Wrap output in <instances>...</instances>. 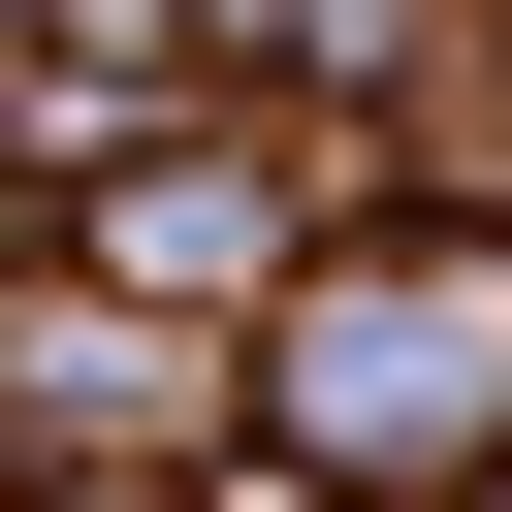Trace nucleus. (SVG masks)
<instances>
[{"label": "nucleus", "mask_w": 512, "mask_h": 512, "mask_svg": "<svg viewBox=\"0 0 512 512\" xmlns=\"http://www.w3.org/2000/svg\"><path fill=\"white\" fill-rule=\"evenodd\" d=\"M256 320H288V416H320V448H512V416H480V352H512V256H480V224L288 256Z\"/></svg>", "instance_id": "1"}, {"label": "nucleus", "mask_w": 512, "mask_h": 512, "mask_svg": "<svg viewBox=\"0 0 512 512\" xmlns=\"http://www.w3.org/2000/svg\"><path fill=\"white\" fill-rule=\"evenodd\" d=\"M64 192H96V288H288V256H320L256 128H96Z\"/></svg>", "instance_id": "2"}, {"label": "nucleus", "mask_w": 512, "mask_h": 512, "mask_svg": "<svg viewBox=\"0 0 512 512\" xmlns=\"http://www.w3.org/2000/svg\"><path fill=\"white\" fill-rule=\"evenodd\" d=\"M32 512H96V480H32Z\"/></svg>", "instance_id": "3"}, {"label": "nucleus", "mask_w": 512, "mask_h": 512, "mask_svg": "<svg viewBox=\"0 0 512 512\" xmlns=\"http://www.w3.org/2000/svg\"><path fill=\"white\" fill-rule=\"evenodd\" d=\"M480 512H512V448H480Z\"/></svg>", "instance_id": "4"}]
</instances>
